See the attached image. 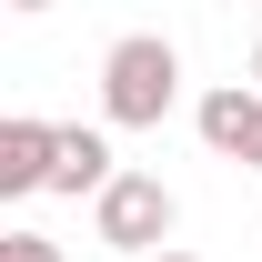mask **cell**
Here are the masks:
<instances>
[{
	"label": "cell",
	"mask_w": 262,
	"mask_h": 262,
	"mask_svg": "<svg viewBox=\"0 0 262 262\" xmlns=\"http://www.w3.org/2000/svg\"><path fill=\"white\" fill-rule=\"evenodd\" d=\"M182 101V51H171L162 31H131V40H111V61H101V111L121 131H151Z\"/></svg>",
	"instance_id": "1"
},
{
	"label": "cell",
	"mask_w": 262,
	"mask_h": 262,
	"mask_svg": "<svg viewBox=\"0 0 262 262\" xmlns=\"http://www.w3.org/2000/svg\"><path fill=\"white\" fill-rule=\"evenodd\" d=\"M171 222H182V202H171L151 171H121L111 192H91V232H101V242H111L121 262L162 252V242H171Z\"/></svg>",
	"instance_id": "2"
},
{
	"label": "cell",
	"mask_w": 262,
	"mask_h": 262,
	"mask_svg": "<svg viewBox=\"0 0 262 262\" xmlns=\"http://www.w3.org/2000/svg\"><path fill=\"white\" fill-rule=\"evenodd\" d=\"M202 141L222 151V162H242V171H262V81H222V91H202Z\"/></svg>",
	"instance_id": "3"
},
{
	"label": "cell",
	"mask_w": 262,
	"mask_h": 262,
	"mask_svg": "<svg viewBox=\"0 0 262 262\" xmlns=\"http://www.w3.org/2000/svg\"><path fill=\"white\" fill-rule=\"evenodd\" d=\"M51 141H61V121H0V192H51Z\"/></svg>",
	"instance_id": "4"
},
{
	"label": "cell",
	"mask_w": 262,
	"mask_h": 262,
	"mask_svg": "<svg viewBox=\"0 0 262 262\" xmlns=\"http://www.w3.org/2000/svg\"><path fill=\"white\" fill-rule=\"evenodd\" d=\"M111 182H121V162H111V141L71 121L61 141H51V192H71V202H81V192H111Z\"/></svg>",
	"instance_id": "5"
},
{
	"label": "cell",
	"mask_w": 262,
	"mask_h": 262,
	"mask_svg": "<svg viewBox=\"0 0 262 262\" xmlns=\"http://www.w3.org/2000/svg\"><path fill=\"white\" fill-rule=\"evenodd\" d=\"M0 262H61V242H51V232H10V242H0Z\"/></svg>",
	"instance_id": "6"
},
{
	"label": "cell",
	"mask_w": 262,
	"mask_h": 262,
	"mask_svg": "<svg viewBox=\"0 0 262 262\" xmlns=\"http://www.w3.org/2000/svg\"><path fill=\"white\" fill-rule=\"evenodd\" d=\"M141 262H192V252H141Z\"/></svg>",
	"instance_id": "7"
},
{
	"label": "cell",
	"mask_w": 262,
	"mask_h": 262,
	"mask_svg": "<svg viewBox=\"0 0 262 262\" xmlns=\"http://www.w3.org/2000/svg\"><path fill=\"white\" fill-rule=\"evenodd\" d=\"M10 10H51V0H10Z\"/></svg>",
	"instance_id": "8"
},
{
	"label": "cell",
	"mask_w": 262,
	"mask_h": 262,
	"mask_svg": "<svg viewBox=\"0 0 262 262\" xmlns=\"http://www.w3.org/2000/svg\"><path fill=\"white\" fill-rule=\"evenodd\" d=\"M252 81H262V40H252Z\"/></svg>",
	"instance_id": "9"
}]
</instances>
